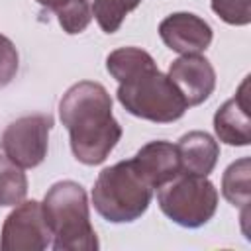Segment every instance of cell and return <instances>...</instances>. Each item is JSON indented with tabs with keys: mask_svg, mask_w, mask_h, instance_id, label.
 <instances>
[{
	"mask_svg": "<svg viewBox=\"0 0 251 251\" xmlns=\"http://www.w3.org/2000/svg\"><path fill=\"white\" fill-rule=\"evenodd\" d=\"M108 73L120 82L118 100L133 116L157 124H171L184 116L186 102L155 59L139 47H120L106 57Z\"/></svg>",
	"mask_w": 251,
	"mask_h": 251,
	"instance_id": "cell-1",
	"label": "cell"
},
{
	"mask_svg": "<svg viewBox=\"0 0 251 251\" xmlns=\"http://www.w3.org/2000/svg\"><path fill=\"white\" fill-rule=\"evenodd\" d=\"M59 116L71 135L76 161L100 165L122 137V126L112 114V98L100 82L80 80L59 102Z\"/></svg>",
	"mask_w": 251,
	"mask_h": 251,
	"instance_id": "cell-2",
	"label": "cell"
},
{
	"mask_svg": "<svg viewBox=\"0 0 251 251\" xmlns=\"http://www.w3.org/2000/svg\"><path fill=\"white\" fill-rule=\"evenodd\" d=\"M41 206L55 251H96L100 247L90 224L88 198L78 182H55L47 190Z\"/></svg>",
	"mask_w": 251,
	"mask_h": 251,
	"instance_id": "cell-3",
	"label": "cell"
},
{
	"mask_svg": "<svg viewBox=\"0 0 251 251\" xmlns=\"http://www.w3.org/2000/svg\"><path fill=\"white\" fill-rule=\"evenodd\" d=\"M151 196V184L141 176L131 159L102 169L92 188L94 210L112 224L141 218L149 208Z\"/></svg>",
	"mask_w": 251,
	"mask_h": 251,
	"instance_id": "cell-4",
	"label": "cell"
},
{
	"mask_svg": "<svg viewBox=\"0 0 251 251\" xmlns=\"http://www.w3.org/2000/svg\"><path fill=\"white\" fill-rule=\"evenodd\" d=\"M157 202L163 214L182 227H200L208 224L218 208V190L198 175L180 173L157 190Z\"/></svg>",
	"mask_w": 251,
	"mask_h": 251,
	"instance_id": "cell-5",
	"label": "cell"
},
{
	"mask_svg": "<svg viewBox=\"0 0 251 251\" xmlns=\"http://www.w3.org/2000/svg\"><path fill=\"white\" fill-rule=\"evenodd\" d=\"M51 127H53L51 114L22 116L4 129L0 137V147L4 155L22 169H33L41 165L47 155Z\"/></svg>",
	"mask_w": 251,
	"mask_h": 251,
	"instance_id": "cell-6",
	"label": "cell"
},
{
	"mask_svg": "<svg viewBox=\"0 0 251 251\" xmlns=\"http://www.w3.org/2000/svg\"><path fill=\"white\" fill-rule=\"evenodd\" d=\"M43 206L37 200L20 202L4 220L0 233L2 251H43L51 245Z\"/></svg>",
	"mask_w": 251,
	"mask_h": 251,
	"instance_id": "cell-7",
	"label": "cell"
},
{
	"mask_svg": "<svg viewBox=\"0 0 251 251\" xmlns=\"http://www.w3.org/2000/svg\"><path fill=\"white\" fill-rule=\"evenodd\" d=\"M163 43L180 55H200L212 43L214 31L208 22L190 12H176L159 24Z\"/></svg>",
	"mask_w": 251,
	"mask_h": 251,
	"instance_id": "cell-8",
	"label": "cell"
},
{
	"mask_svg": "<svg viewBox=\"0 0 251 251\" xmlns=\"http://www.w3.org/2000/svg\"><path fill=\"white\" fill-rule=\"evenodd\" d=\"M167 76L180 92L186 106L202 104L216 88V71L202 55H182L175 59Z\"/></svg>",
	"mask_w": 251,
	"mask_h": 251,
	"instance_id": "cell-9",
	"label": "cell"
},
{
	"mask_svg": "<svg viewBox=\"0 0 251 251\" xmlns=\"http://www.w3.org/2000/svg\"><path fill=\"white\" fill-rule=\"evenodd\" d=\"M214 129L220 141L235 147L251 143L249 118V76L243 78L233 98L224 102L214 116Z\"/></svg>",
	"mask_w": 251,
	"mask_h": 251,
	"instance_id": "cell-10",
	"label": "cell"
},
{
	"mask_svg": "<svg viewBox=\"0 0 251 251\" xmlns=\"http://www.w3.org/2000/svg\"><path fill=\"white\" fill-rule=\"evenodd\" d=\"M131 161L151 188H159L182 173L176 145L161 139L145 143Z\"/></svg>",
	"mask_w": 251,
	"mask_h": 251,
	"instance_id": "cell-11",
	"label": "cell"
},
{
	"mask_svg": "<svg viewBox=\"0 0 251 251\" xmlns=\"http://www.w3.org/2000/svg\"><path fill=\"white\" fill-rule=\"evenodd\" d=\"M178 159H180V171L186 175H198L208 176L220 157L218 141L206 133V131H188L184 133L178 143Z\"/></svg>",
	"mask_w": 251,
	"mask_h": 251,
	"instance_id": "cell-12",
	"label": "cell"
},
{
	"mask_svg": "<svg viewBox=\"0 0 251 251\" xmlns=\"http://www.w3.org/2000/svg\"><path fill=\"white\" fill-rule=\"evenodd\" d=\"M45 10L55 12L61 27L69 35L82 33L92 20L90 0H35Z\"/></svg>",
	"mask_w": 251,
	"mask_h": 251,
	"instance_id": "cell-13",
	"label": "cell"
},
{
	"mask_svg": "<svg viewBox=\"0 0 251 251\" xmlns=\"http://www.w3.org/2000/svg\"><path fill=\"white\" fill-rule=\"evenodd\" d=\"M249 173H251V161L249 157H241L235 163H231L224 176H222V194L224 198L243 210V220L249 212Z\"/></svg>",
	"mask_w": 251,
	"mask_h": 251,
	"instance_id": "cell-14",
	"label": "cell"
},
{
	"mask_svg": "<svg viewBox=\"0 0 251 251\" xmlns=\"http://www.w3.org/2000/svg\"><path fill=\"white\" fill-rule=\"evenodd\" d=\"M27 194V176L20 165L0 155V206H18Z\"/></svg>",
	"mask_w": 251,
	"mask_h": 251,
	"instance_id": "cell-15",
	"label": "cell"
},
{
	"mask_svg": "<svg viewBox=\"0 0 251 251\" xmlns=\"http://www.w3.org/2000/svg\"><path fill=\"white\" fill-rule=\"evenodd\" d=\"M141 0H94L92 4V16L96 18L98 25L106 33L118 31L124 18L133 12Z\"/></svg>",
	"mask_w": 251,
	"mask_h": 251,
	"instance_id": "cell-16",
	"label": "cell"
},
{
	"mask_svg": "<svg viewBox=\"0 0 251 251\" xmlns=\"http://www.w3.org/2000/svg\"><path fill=\"white\" fill-rule=\"evenodd\" d=\"M212 10L229 25L251 22V0H212Z\"/></svg>",
	"mask_w": 251,
	"mask_h": 251,
	"instance_id": "cell-17",
	"label": "cell"
},
{
	"mask_svg": "<svg viewBox=\"0 0 251 251\" xmlns=\"http://www.w3.org/2000/svg\"><path fill=\"white\" fill-rule=\"evenodd\" d=\"M18 63H20V57H18L16 45L6 35L0 33V88L12 82V78L18 73Z\"/></svg>",
	"mask_w": 251,
	"mask_h": 251,
	"instance_id": "cell-18",
	"label": "cell"
}]
</instances>
